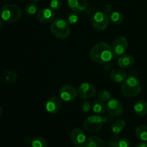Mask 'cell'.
Returning <instances> with one entry per match:
<instances>
[{
	"label": "cell",
	"mask_w": 147,
	"mask_h": 147,
	"mask_svg": "<svg viewBox=\"0 0 147 147\" xmlns=\"http://www.w3.org/2000/svg\"><path fill=\"white\" fill-rule=\"evenodd\" d=\"M78 20V17L77 15H75V14H70L68 17V21L70 23H75Z\"/></svg>",
	"instance_id": "obj_32"
},
{
	"label": "cell",
	"mask_w": 147,
	"mask_h": 147,
	"mask_svg": "<svg viewBox=\"0 0 147 147\" xmlns=\"http://www.w3.org/2000/svg\"><path fill=\"white\" fill-rule=\"evenodd\" d=\"M96 93V87L90 83H83L78 89V95L83 100H87L93 97Z\"/></svg>",
	"instance_id": "obj_9"
},
{
	"label": "cell",
	"mask_w": 147,
	"mask_h": 147,
	"mask_svg": "<svg viewBox=\"0 0 147 147\" xmlns=\"http://www.w3.org/2000/svg\"><path fill=\"white\" fill-rule=\"evenodd\" d=\"M109 22L111 23L115 24V25H118V24H120L123 22L124 17H123V14L121 13L114 11L109 16Z\"/></svg>",
	"instance_id": "obj_22"
},
{
	"label": "cell",
	"mask_w": 147,
	"mask_h": 147,
	"mask_svg": "<svg viewBox=\"0 0 147 147\" xmlns=\"http://www.w3.org/2000/svg\"><path fill=\"white\" fill-rule=\"evenodd\" d=\"M60 98L65 102H70L75 100L78 96V90L71 85H65L59 90Z\"/></svg>",
	"instance_id": "obj_8"
},
{
	"label": "cell",
	"mask_w": 147,
	"mask_h": 147,
	"mask_svg": "<svg viewBox=\"0 0 147 147\" xmlns=\"http://www.w3.org/2000/svg\"><path fill=\"white\" fill-rule=\"evenodd\" d=\"M112 51L115 57H120L125 54L128 48V41L123 36L117 37L111 45Z\"/></svg>",
	"instance_id": "obj_7"
},
{
	"label": "cell",
	"mask_w": 147,
	"mask_h": 147,
	"mask_svg": "<svg viewBox=\"0 0 147 147\" xmlns=\"http://www.w3.org/2000/svg\"><path fill=\"white\" fill-rule=\"evenodd\" d=\"M142 86L139 79L134 76H130L123 81L121 91L124 96L128 98H133L140 93Z\"/></svg>",
	"instance_id": "obj_2"
},
{
	"label": "cell",
	"mask_w": 147,
	"mask_h": 147,
	"mask_svg": "<svg viewBox=\"0 0 147 147\" xmlns=\"http://www.w3.org/2000/svg\"><path fill=\"white\" fill-rule=\"evenodd\" d=\"M91 24L93 28L98 31H103L109 24V18L103 11H97L91 19Z\"/></svg>",
	"instance_id": "obj_6"
},
{
	"label": "cell",
	"mask_w": 147,
	"mask_h": 147,
	"mask_svg": "<svg viewBox=\"0 0 147 147\" xmlns=\"http://www.w3.org/2000/svg\"><path fill=\"white\" fill-rule=\"evenodd\" d=\"M2 115H3V109H2V108L0 106V118L2 116Z\"/></svg>",
	"instance_id": "obj_34"
},
{
	"label": "cell",
	"mask_w": 147,
	"mask_h": 147,
	"mask_svg": "<svg viewBox=\"0 0 147 147\" xmlns=\"http://www.w3.org/2000/svg\"><path fill=\"white\" fill-rule=\"evenodd\" d=\"M86 147H106V144L98 136H93L86 139L84 144Z\"/></svg>",
	"instance_id": "obj_18"
},
{
	"label": "cell",
	"mask_w": 147,
	"mask_h": 147,
	"mask_svg": "<svg viewBox=\"0 0 147 147\" xmlns=\"http://www.w3.org/2000/svg\"><path fill=\"white\" fill-rule=\"evenodd\" d=\"M130 142L126 138H121L119 140V147H130Z\"/></svg>",
	"instance_id": "obj_30"
},
{
	"label": "cell",
	"mask_w": 147,
	"mask_h": 147,
	"mask_svg": "<svg viewBox=\"0 0 147 147\" xmlns=\"http://www.w3.org/2000/svg\"><path fill=\"white\" fill-rule=\"evenodd\" d=\"M90 59L99 64L109 63L113 60L114 55L112 51L111 45L107 42H100L95 45L90 52Z\"/></svg>",
	"instance_id": "obj_1"
},
{
	"label": "cell",
	"mask_w": 147,
	"mask_h": 147,
	"mask_svg": "<svg viewBox=\"0 0 147 147\" xmlns=\"http://www.w3.org/2000/svg\"><path fill=\"white\" fill-rule=\"evenodd\" d=\"M32 147H47V142L42 137H35L31 141Z\"/></svg>",
	"instance_id": "obj_24"
},
{
	"label": "cell",
	"mask_w": 147,
	"mask_h": 147,
	"mask_svg": "<svg viewBox=\"0 0 147 147\" xmlns=\"http://www.w3.org/2000/svg\"><path fill=\"white\" fill-rule=\"evenodd\" d=\"M105 121H106V119L103 117L98 115H95L89 116L85 119L83 123V126L84 129L89 132H98L102 129Z\"/></svg>",
	"instance_id": "obj_5"
},
{
	"label": "cell",
	"mask_w": 147,
	"mask_h": 147,
	"mask_svg": "<svg viewBox=\"0 0 147 147\" xmlns=\"http://www.w3.org/2000/svg\"><path fill=\"white\" fill-rule=\"evenodd\" d=\"M0 15L3 21L8 23H14L18 21L22 17V10L15 4H7L2 7Z\"/></svg>",
	"instance_id": "obj_4"
},
{
	"label": "cell",
	"mask_w": 147,
	"mask_h": 147,
	"mask_svg": "<svg viewBox=\"0 0 147 147\" xmlns=\"http://www.w3.org/2000/svg\"><path fill=\"white\" fill-rule=\"evenodd\" d=\"M37 10H38V7H37V4L34 1L27 4L24 9L26 14L30 16L34 15V14L37 13Z\"/></svg>",
	"instance_id": "obj_25"
},
{
	"label": "cell",
	"mask_w": 147,
	"mask_h": 147,
	"mask_svg": "<svg viewBox=\"0 0 147 147\" xmlns=\"http://www.w3.org/2000/svg\"><path fill=\"white\" fill-rule=\"evenodd\" d=\"M98 96V99L103 102H108L111 99V94L110 92L106 90H102L99 91Z\"/></svg>",
	"instance_id": "obj_26"
},
{
	"label": "cell",
	"mask_w": 147,
	"mask_h": 147,
	"mask_svg": "<svg viewBox=\"0 0 147 147\" xmlns=\"http://www.w3.org/2000/svg\"><path fill=\"white\" fill-rule=\"evenodd\" d=\"M50 9L53 11H57L60 9L62 7V1L61 0H51L50 3Z\"/></svg>",
	"instance_id": "obj_28"
},
{
	"label": "cell",
	"mask_w": 147,
	"mask_h": 147,
	"mask_svg": "<svg viewBox=\"0 0 147 147\" xmlns=\"http://www.w3.org/2000/svg\"><path fill=\"white\" fill-rule=\"evenodd\" d=\"M92 109H93V112L97 115L103 114L106 111V104L105 102L102 101L100 99H96L93 102Z\"/></svg>",
	"instance_id": "obj_19"
},
{
	"label": "cell",
	"mask_w": 147,
	"mask_h": 147,
	"mask_svg": "<svg viewBox=\"0 0 147 147\" xmlns=\"http://www.w3.org/2000/svg\"><path fill=\"white\" fill-rule=\"evenodd\" d=\"M126 127V122L123 119H118L115 121L111 125V131L115 135H118Z\"/></svg>",
	"instance_id": "obj_20"
},
{
	"label": "cell",
	"mask_w": 147,
	"mask_h": 147,
	"mask_svg": "<svg viewBox=\"0 0 147 147\" xmlns=\"http://www.w3.org/2000/svg\"><path fill=\"white\" fill-rule=\"evenodd\" d=\"M17 74L14 71H7L3 76V80L7 83H13L17 80Z\"/></svg>",
	"instance_id": "obj_23"
},
{
	"label": "cell",
	"mask_w": 147,
	"mask_h": 147,
	"mask_svg": "<svg viewBox=\"0 0 147 147\" xmlns=\"http://www.w3.org/2000/svg\"><path fill=\"white\" fill-rule=\"evenodd\" d=\"M75 147H86L84 144H80V145H76Z\"/></svg>",
	"instance_id": "obj_35"
},
{
	"label": "cell",
	"mask_w": 147,
	"mask_h": 147,
	"mask_svg": "<svg viewBox=\"0 0 147 147\" xmlns=\"http://www.w3.org/2000/svg\"><path fill=\"white\" fill-rule=\"evenodd\" d=\"M31 1H34V2H37V1H40V0H31Z\"/></svg>",
	"instance_id": "obj_37"
},
{
	"label": "cell",
	"mask_w": 147,
	"mask_h": 147,
	"mask_svg": "<svg viewBox=\"0 0 147 147\" xmlns=\"http://www.w3.org/2000/svg\"><path fill=\"white\" fill-rule=\"evenodd\" d=\"M70 139L72 142L76 145L84 144L86 141V134L80 129H74L70 133Z\"/></svg>",
	"instance_id": "obj_13"
},
{
	"label": "cell",
	"mask_w": 147,
	"mask_h": 147,
	"mask_svg": "<svg viewBox=\"0 0 147 147\" xmlns=\"http://www.w3.org/2000/svg\"><path fill=\"white\" fill-rule=\"evenodd\" d=\"M67 6L75 12H81L87 9L88 0H67Z\"/></svg>",
	"instance_id": "obj_14"
},
{
	"label": "cell",
	"mask_w": 147,
	"mask_h": 147,
	"mask_svg": "<svg viewBox=\"0 0 147 147\" xmlns=\"http://www.w3.org/2000/svg\"><path fill=\"white\" fill-rule=\"evenodd\" d=\"M134 111L137 116H146L147 114V103L144 100H138L134 106Z\"/></svg>",
	"instance_id": "obj_17"
},
{
	"label": "cell",
	"mask_w": 147,
	"mask_h": 147,
	"mask_svg": "<svg viewBox=\"0 0 147 147\" xmlns=\"http://www.w3.org/2000/svg\"><path fill=\"white\" fill-rule=\"evenodd\" d=\"M136 136L142 142H147V126L139 125L136 129Z\"/></svg>",
	"instance_id": "obj_21"
},
{
	"label": "cell",
	"mask_w": 147,
	"mask_h": 147,
	"mask_svg": "<svg viewBox=\"0 0 147 147\" xmlns=\"http://www.w3.org/2000/svg\"><path fill=\"white\" fill-rule=\"evenodd\" d=\"M135 147H147V143L146 142H142L137 144Z\"/></svg>",
	"instance_id": "obj_33"
},
{
	"label": "cell",
	"mask_w": 147,
	"mask_h": 147,
	"mask_svg": "<svg viewBox=\"0 0 147 147\" xmlns=\"http://www.w3.org/2000/svg\"><path fill=\"white\" fill-rule=\"evenodd\" d=\"M109 77L111 80L115 83H121L127 78V73L123 68H116L111 72Z\"/></svg>",
	"instance_id": "obj_15"
},
{
	"label": "cell",
	"mask_w": 147,
	"mask_h": 147,
	"mask_svg": "<svg viewBox=\"0 0 147 147\" xmlns=\"http://www.w3.org/2000/svg\"><path fill=\"white\" fill-rule=\"evenodd\" d=\"M113 7H112L111 5L110 4H108L106 7H104V9H103V12L106 14H107L108 16L110 15L112 12H113Z\"/></svg>",
	"instance_id": "obj_31"
},
{
	"label": "cell",
	"mask_w": 147,
	"mask_h": 147,
	"mask_svg": "<svg viewBox=\"0 0 147 147\" xmlns=\"http://www.w3.org/2000/svg\"><path fill=\"white\" fill-rule=\"evenodd\" d=\"M61 105V100L56 96H53L46 102L45 109L50 114H55L60 110Z\"/></svg>",
	"instance_id": "obj_12"
},
{
	"label": "cell",
	"mask_w": 147,
	"mask_h": 147,
	"mask_svg": "<svg viewBox=\"0 0 147 147\" xmlns=\"http://www.w3.org/2000/svg\"><path fill=\"white\" fill-rule=\"evenodd\" d=\"M50 32L57 38L65 39L70 35V28L66 20L58 18L52 22Z\"/></svg>",
	"instance_id": "obj_3"
},
{
	"label": "cell",
	"mask_w": 147,
	"mask_h": 147,
	"mask_svg": "<svg viewBox=\"0 0 147 147\" xmlns=\"http://www.w3.org/2000/svg\"><path fill=\"white\" fill-rule=\"evenodd\" d=\"M106 111L112 116H119L123 113V106L120 100L111 98L106 103Z\"/></svg>",
	"instance_id": "obj_10"
},
{
	"label": "cell",
	"mask_w": 147,
	"mask_h": 147,
	"mask_svg": "<svg viewBox=\"0 0 147 147\" xmlns=\"http://www.w3.org/2000/svg\"><path fill=\"white\" fill-rule=\"evenodd\" d=\"M80 108L82 110V111L85 112V113H88L91 110L92 105L90 103V101L87 100H84L80 105Z\"/></svg>",
	"instance_id": "obj_27"
},
{
	"label": "cell",
	"mask_w": 147,
	"mask_h": 147,
	"mask_svg": "<svg viewBox=\"0 0 147 147\" xmlns=\"http://www.w3.org/2000/svg\"><path fill=\"white\" fill-rule=\"evenodd\" d=\"M135 63L134 58L129 55H123L118 59V65L123 69L129 68L132 67Z\"/></svg>",
	"instance_id": "obj_16"
},
{
	"label": "cell",
	"mask_w": 147,
	"mask_h": 147,
	"mask_svg": "<svg viewBox=\"0 0 147 147\" xmlns=\"http://www.w3.org/2000/svg\"><path fill=\"white\" fill-rule=\"evenodd\" d=\"M119 139L118 137V135H115V136L108 141L106 145L108 147H119Z\"/></svg>",
	"instance_id": "obj_29"
},
{
	"label": "cell",
	"mask_w": 147,
	"mask_h": 147,
	"mask_svg": "<svg viewBox=\"0 0 147 147\" xmlns=\"http://www.w3.org/2000/svg\"><path fill=\"white\" fill-rule=\"evenodd\" d=\"M36 17L40 22L43 24L50 23L55 20V12L50 8L41 9L37 11Z\"/></svg>",
	"instance_id": "obj_11"
},
{
	"label": "cell",
	"mask_w": 147,
	"mask_h": 147,
	"mask_svg": "<svg viewBox=\"0 0 147 147\" xmlns=\"http://www.w3.org/2000/svg\"><path fill=\"white\" fill-rule=\"evenodd\" d=\"M2 27H3V22L2 20H0V29H1Z\"/></svg>",
	"instance_id": "obj_36"
}]
</instances>
